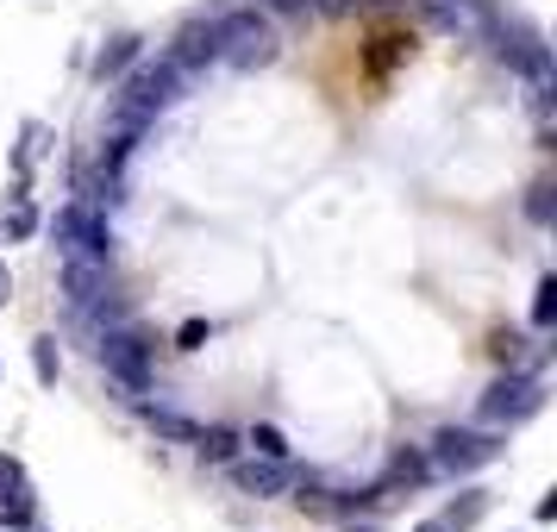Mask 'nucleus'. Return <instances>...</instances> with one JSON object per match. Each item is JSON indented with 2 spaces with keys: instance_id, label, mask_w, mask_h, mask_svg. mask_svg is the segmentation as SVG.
I'll use <instances>...</instances> for the list:
<instances>
[{
  "instance_id": "nucleus-19",
  "label": "nucleus",
  "mask_w": 557,
  "mask_h": 532,
  "mask_svg": "<svg viewBox=\"0 0 557 532\" xmlns=\"http://www.w3.org/2000/svg\"><path fill=\"white\" fill-rule=\"evenodd\" d=\"M32 370H38V382H45V388L57 382V338H38V345H32Z\"/></svg>"
},
{
  "instance_id": "nucleus-5",
  "label": "nucleus",
  "mask_w": 557,
  "mask_h": 532,
  "mask_svg": "<svg viewBox=\"0 0 557 532\" xmlns=\"http://www.w3.org/2000/svg\"><path fill=\"white\" fill-rule=\"evenodd\" d=\"M495 457H502V445H495L488 432H457V426L432 432V463H438V470H451V477H470V470L495 463Z\"/></svg>"
},
{
  "instance_id": "nucleus-7",
  "label": "nucleus",
  "mask_w": 557,
  "mask_h": 532,
  "mask_svg": "<svg viewBox=\"0 0 557 532\" xmlns=\"http://www.w3.org/2000/svg\"><path fill=\"white\" fill-rule=\"evenodd\" d=\"M170 63H176L182 76L195 82L207 70V63H220V38H213V20H188V26L176 32V45H170Z\"/></svg>"
},
{
  "instance_id": "nucleus-6",
  "label": "nucleus",
  "mask_w": 557,
  "mask_h": 532,
  "mask_svg": "<svg viewBox=\"0 0 557 532\" xmlns=\"http://www.w3.org/2000/svg\"><path fill=\"white\" fill-rule=\"evenodd\" d=\"M232 488L238 495H257V502H276L295 488V463L288 457H245V463H232Z\"/></svg>"
},
{
  "instance_id": "nucleus-16",
  "label": "nucleus",
  "mask_w": 557,
  "mask_h": 532,
  "mask_svg": "<svg viewBox=\"0 0 557 532\" xmlns=\"http://www.w3.org/2000/svg\"><path fill=\"white\" fill-rule=\"evenodd\" d=\"M476 520H482V495H463V502L445 507V520H438V527H445V532H463V527H476Z\"/></svg>"
},
{
  "instance_id": "nucleus-12",
  "label": "nucleus",
  "mask_w": 557,
  "mask_h": 532,
  "mask_svg": "<svg viewBox=\"0 0 557 532\" xmlns=\"http://www.w3.org/2000/svg\"><path fill=\"white\" fill-rule=\"evenodd\" d=\"M238 445H245V438H238V432H226V426H201V432H195V451H201L207 463H232V451H238Z\"/></svg>"
},
{
  "instance_id": "nucleus-15",
  "label": "nucleus",
  "mask_w": 557,
  "mask_h": 532,
  "mask_svg": "<svg viewBox=\"0 0 557 532\" xmlns=\"http://www.w3.org/2000/svg\"><path fill=\"white\" fill-rule=\"evenodd\" d=\"M488 351H495V363H507V370H520V363H527V338L502 326L495 338H488Z\"/></svg>"
},
{
  "instance_id": "nucleus-4",
  "label": "nucleus",
  "mask_w": 557,
  "mask_h": 532,
  "mask_svg": "<svg viewBox=\"0 0 557 532\" xmlns=\"http://www.w3.org/2000/svg\"><path fill=\"white\" fill-rule=\"evenodd\" d=\"M101 370L120 382L126 395H145V388H151V345H145L138 332H107L101 338Z\"/></svg>"
},
{
  "instance_id": "nucleus-27",
  "label": "nucleus",
  "mask_w": 557,
  "mask_h": 532,
  "mask_svg": "<svg viewBox=\"0 0 557 532\" xmlns=\"http://www.w3.org/2000/svg\"><path fill=\"white\" fill-rule=\"evenodd\" d=\"M351 532H376V527H351Z\"/></svg>"
},
{
  "instance_id": "nucleus-10",
  "label": "nucleus",
  "mask_w": 557,
  "mask_h": 532,
  "mask_svg": "<svg viewBox=\"0 0 557 532\" xmlns=\"http://www.w3.org/2000/svg\"><path fill=\"white\" fill-rule=\"evenodd\" d=\"M145 420H151L157 438H176V445H195V432H201L182 407H163V401H145Z\"/></svg>"
},
{
  "instance_id": "nucleus-9",
  "label": "nucleus",
  "mask_w": 557,
  "mask_h": 532,
  "mask_svg": "<svg viewBox=\"0 0 557 532\" xmlns=\"http://www.w3.org/2000/svg\"><path fill=\"white\" fill-rule=\"evenodd\" d=\"M426 477H432V463L420 451H395V457H388V477L376 482V502H395L401 488H420Z\"/></svg>"
},
{
  "instance_id": "nucleus-13",
  "label": "nucleus",
  "mask_w": 557,
  "mask_h": 532,
  "mask_svg": "<svg viewBox=\"0 0 557 532\" xmlns=\"http://www.w3.org/2000/svg\"><path fill=\"white\" fill-rule=\"evenodd\" d=\"M138 51H145V38H113V45L95 57V76H120L126 63H138Z\"/></svg>"
},
{
  "instance_id": "nucleus-18",
  "label": "nucleus",
  "mask_w": 557,
  "mask_h": 532,
  "mask_svg": "<svg viewBox=\"0 0 557 532\" xmlns=\"http://www.w3.org/2000/svg\"><path fill=\"white\" fill-rule=\"evenodd\" d=\"M245 445H251L257 457H288V438H282L276 426H251L245 432Z\"/></svg>"
},
{
  "instance_id": "nucleus-22",
  "label": "nucleus",
  "mask_w": 557,
  "mask_h": 532,
  "mask_svg": "<svg viewBox=\"0 0 557 532\" xmlns=\"http://www.w3.org/2000/svg\"><path fill=\"white\" fill-rule=\"evenodd\" d=\"M20 482H26V470H20L13 457H0V495H7V488H20Z\"/></svg>"
},
{
  "instance_id": "nucleus-26",
  "label": "nucleus",
  "mask_w": 557,
  "mask_h": 532,
  "mask_svg": "<svg viewBox=\"0 0 557 532\" xmlns=\"http://www.w3.org/2000/svg\"><path fill=\"white\" fill-rule=\"evenodd\" d=\"M420 532H445V527H438V520H426V527H420Z\"/></svg>"
},
{
  "instance_id": "nucleus-20",
  "label": "nucleus",
  "mask_w": 557,
  "mask_h": 532,
  "mask_svg": "<svg viewBox=\"0 0 557 532\" xmlns=\"http://www.w3.org/2000/svg\"><path fill=\"white\" fill-rule=\"evenodd\" d=\"M527 213H532V220H539V226H545V220H552V182H539V188H532Z\"/></svg>"
},
{
  "instance_id": "nucleus-24",
  "label": "nucleus",
  "mask_w": 557,
  "mask_h": 532,
  "mask_svg": "<svg viewBox=\"0 0 557 532\" xmlns=\"http://www.w3.org/2000/svg\"><path fill=\"white\" fill-rule=\"evenodd\" d=\"M270 7H282V13H307V0H270Z\"/></svg>"
},
{
  "instance_id": "nucleus-8",
  "label": "nucleus",
  "mask_w": 557,
  "mask_h": 532,
  "mask_svg": "<svg viewBox=\"0 0 557 532\" xmlns=\"http://www.w3.org/2000/svg\"><path fill=\"white\" fill-rule=\"evenodd\" d=\"M63 288H70L76 307H101L107 295H113V270H107L101 257H70V263H63Z\"/></svg>"
},
{
  "instance_id": "nucleus-17",
  "label": "nucleus",
  "mask_w": 557,
  "mask_h": 532,
  "mask_svg": "<svg viewBox=\"0 0 557 532\" xmlns=\"http://www.w3.org/2000/svg\"><path fill=\"white\" fill-rule=\"evenodd\" d=\"M552 320H557V282L545 276V282H539V295H532V326L552 332Z\"/></svg>"
},
{
  "instance_id": "nucleus-2",
  "label": "nucleus",
  "mask_w": 557,
  "mask_h": 532,
  "mask_svg": "<svg viewBox=\"0 0 557 532\" xmlns=\"http://www.w3.org/2000/svg\"><path fill=\"white\" fill-rule=\"evenodd\" d=\"M51 232H57V245H63V257H113V226H107V213H101V201H70L63 213L51 220Z\"/></svg>"
},
{
  "instance_id": "nucleus-11",
  "label": "nucleus",
  "mask_w": 557,
  "mask_h": 532,
  "mask_svg": "<svg viewBox=\"0 0 557 532\" xmlns=\"http://www.w3.org/2000/svg\"><path fill=\"white\" fill-rule=\"evenodd\" d=\"M32 232H38V207H32L26 195H13L7 220H0V245H20V238H32Z\"/></svg>"
},
{
  "instance_id": "nucleus-1",
  "label": "nucleus",
  "mask_w": 557,
  "mask_h": 532,
  "mask_svg": "<svg viewBox=\"0 0 557 532\" xmlns=\"http://www.w3.org/2000/svg\"><path fill=\"white\" fill-rule=\"evenodd\" d=\"M213 38H220V57L232 70H263L276 63V26L257 13V7H238L226 20H213Z\"/></svg>"
},
{
  "instance_id": "nucleus-14",
  "label": "nucleus",
  "mask_w": 557,
  "mask_h": 532,
  "mask_svg": "<svg viewBox=\"0 0 557 532\" xmlns=\"http://www.w3.org/2000/svg\"><path fill=\"white\" fill-rule=\"evenodd\" d=\"M32 514H38V507H32L26 482H20V488H7V495H0V520H7V527H32Z\"/></svg>"
},
{
  "instance_id": "nucleus-3",
  "label": "nucleus",
  "mask_w": 557,
  "mask_h": 532,
  "mask_svg": "<svg viewBox=\"0 0 557 532\" xmlns=\"http://www.w3.org/2000/svg\"><path fill=\"white\" fill-rule=\"evenodd\" d=\"M539 407H545V382L507 370V376L482 395V420H488V426H520V420H532Z\"/></svg>"
},
{
  "instance_id": "nucleus-23",
  "label": "nucleus",
  "mask_w": 557,
  "mask_h": 532,
  "mask_svg": "<svg viewBox=\"0 0 557 532\" xmlns=\"http://www.w3.org/2000/svg\"><path fill=\"white\" fill-rule=\"evenodd\" d=\"M307 7H320V13H345L351 0H307Z\"/></svg>"
},
{
  "instance_id": "nucleus-25",
  "label": "nucleus",
  "mask_w": 557,
  "mask_h": 532,
  "mask_svg": "<svg viewBox=\"0 0 557 532\" xmlns=\"http://www.w3.org/2000/svg\"><path fill=\"white\" fill-rule=\"evenodd\" d=\"M7 295H13V276H7V263H0V307H7Z\"/></svg>"
},
{
  "instance_id": "nucleus-21",
  "label": "nucleus",
  "mask_w": 557,
  "mask_h": 532,
  "mask_svg": "<svg viewBox=\"0 0 557 532\" xmlns=\"http://www.w3.org/2000/svg\"><path fill=\"white\" fill-rule=\"evenodd\" d=\"M201 338H207V320H188V326L176 332V345H182V351H201Z\"/></svg>"
}]
</instances>
